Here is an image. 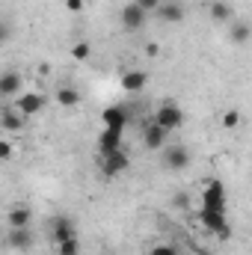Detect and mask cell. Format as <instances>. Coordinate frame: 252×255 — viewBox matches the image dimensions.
Masks as SVG:
<instances>
[{
  "mask_svg": "<svg viewBox=\"0 0 252 255\" xmlns=\"http://www.w3.org/2000/svg\"><path fill=\"white\" fill-rule=\"evenodd\" d=\"M157 128H163L166 133L169 130H178V128L184 125V110L178 107V104H172V101H166V104H160L157 110H154V119H151Z\"/></svg>",
  "mask_w": 252,
  "mask_h": 255,
  "instance_id": "obj_1",
  "label": "cell"
},
{
  "mask_svg": "<svg viewBox=\"0 0 252 255\" xmlns=\"http://www.w3.org/2000/svg\"><path fill=\"white\" fill-rule=\"evenodd\" d=\"M12 101H15L12 107H15L21 116H27V119H30V116H36V113H42V107H45V101H48V98H45L42 92H21V95H18V98H12Z\"/></svg>",
  "mask_w": 252,
  "mask_h": 255,
  "instance_id": "obj_2",
  "label": "cell"
},
{
  "mask_svg": "<svg viewBox=\"0 0 252 255\" xmlns=\"http://www.w3.org/2000/svg\"><path fill=\"white\" fill-rule=\"evenodd\" d=\"M202 208H211V211H226V190L220 181H208L202 187Z\"/></svg>",
  "mask_w": 252,
  "mask_h": 255,
  "instance_id": "obj_3",
  "label": "cell"
},
{
  "mask_svg": "<svg viewBox=\"0 0 252 255\" xmlns=\"http://www.w3.org/2000/svg\"><path fill=\"white\" fill-rule=\"evenodd\" d=\"M127 166H130V160H127V154L122 151V148H116V151L104 154V163H101V169H104V175H107V178H116V175H122Z\"/></svg>",
  "mask_w": 252,
  "mask_h": 255,
  "instance_id": "obj_4",
  "label": "cell"
},
{
  "mask_svg": "<svg viewBox=\"0 0 252 255\" xmlns=\"http://www.w3.org/2000/svg\"><path fill=\"white\" fill-rule=\"evenodd\" d=\"M202 223H205V229L217 232L220 238H229V223H226V211H211V208H202Z\"/></svg>",
  "mask_w": 252,
  "mask_h": 255,
  "instance_id": "obj_5",
  "label": "cell"
},
{
  "mask_svg": "<svg viewBox=\"0 0 252 255\" xmlns=\"http://www.w3.org/2000/svg\"><path fill=\"white\" fill-rule=\"evenodd\" d=\"M24 89V77L18 71H3L0 74V98H18Z\"/></svg>",
  "mask_w": 252,
  "mask_h": 255,
  "instance_id": "obj_6",
  "label": "cell"
},
{
  "mask_svg": "<svg viewBox=\"0 0 252 255\" xmlns=\"http://www.w3.org/2000/svg\"><path fill=\"white\" fill-rule=\"evenodd\" d=\"M163 151V163L169 169H187L190 166V151L184 145H169V148H160Z\"/></svg>",
  "mask_w": 252,
  "mask_h": 255,
  "instance_id": "obj_7",
  "label": "cell"
},
{
  "mask_svg": "<svg viewBox=\"0 0 252 255\" xmlns=\"http://www.w3.org/2000/svg\"><path fill=\"white\" fill-rule=\"evenodd\" d=\"M145 18H148V15H145L136 3H125V6H122V27L130 30V33H133V30H142Z\"/></svg>",
  "mask_w": 252,
  "mask_h": 255,
  "instance_id": "obj_8",
  "label": "cell"
},
{
  "mask_svg": "<svg viewBox=\"0 0 252 255\" xmlns=\"http://www.w3.org/2000/svg\"><path fill=\"white\" fill-rule=\"evenodd\" d=\"M142 145H145V148H151V151L166 148V130H163V128H157L154 122H148V125L142 128Z\"/></svg>",
  "mask_w": 252,
  "mask_h": 255,
  "instance_id": "obj_9",
  "label": "cell"
},
{
  "mask_svg": "<svg viewBox=\"0 0 252 255\" xmlns=\"http://www.w3.org/2000/svg\"><path fill=\"white\" fill-rule=\"evenodd\" d=\"M33 229H9V238H6V244L12 247V250H18V253H27L30 247H33Z\"/></svg>",
  "mask_w": 252,
  "mask_h": 255,
  "instance_id": "obj_10",
  "label": "cell"
},
{
  "mask_svg": "<svg viewBox=\"0 0 252 255\" xmlns=\"http://www.w3.org/2000/svg\"><path fill=\"white\" fill-rule=\"evenodd\" d=\"M154 12H157V18L166 21V24H178V21H184V6H181V3H166V0H160V6H157Z\"/></svg>",
  "mask_w": 252,
  "mask_h": 255,
  "instance_id": "obj_11",
  "label": "cell"
},
{
  "mask_svg": "<svg viewBox=\"0 0 252 255\" xmlns=\"http://www.w3.org/2000/svg\"><path fill=\"white\" fill-rule=\"evenodd\" d=\"M6 223H9V229H30V223H33V211H30L27 205H15V208L9 211Z\"/></svg>",
  "mask_w": 252,
  "mask_h": 255,
  "instance_id": "obj_12",
  "label": "cell"
},
{
  "mask_svg": "<svg viewBox=\"0 0 252 255\" xmlns=\"http://www.w3.org/2000/svg\"><path fill=\"white\" fill-rule=\"evenodd\" d=\"M145 83H148V74L139 71V68H130V71L122 74V89L125 92H139V89H145Z\"/></svg>",
  "mask_w": 252,
  "mask_h": 255,
  "instance_id": "obj_13",
  "label": "cell"
},
{
  "mask_svg": "<svg viewBox=\"0 0 252 255\" xmlns=\"http://www.w3.org/2000/svg\"><path fill=\"white\" fill-rule=\"evenodd\" d=\"M27 125V116H21L15 107H3V113H0V128L3 130H21V128Z\"/></svg>",
  "mask_w": 252,
  "mask_h": 255,
  "instance_id": "obj_14",
  "label": "cell"
},
{
  "mask_svg": "<svg viewBox=\"0 0 252 255\" xmlns=\"http://www.w3.org/2000/svg\"><path fill=\"white\" fill-rule=\"evenodd\" d=\"M77 232H74V223L68 220V217H57L54 223H51V238H54V244H60V241H68V238H74Z\"/></svg>",
  "mask_w": 252,
  "mask_h": 255,
  "instance_id": "obj_15",
  "label": "cell"
},
{
  "mask_svg": "<svg viewBox=\"0 0 252 255\" xmlns=\"http://www.w3.org/2000/svg\"><path fill=\"white\" fill-rule=\"evenodd\" d=\"M57 104H63V107H77V104H80V89H74V86H60V89H57Z\"/></svg>",
  "mask_w": 252,
  "mask_h": 255,
  "instance_id": "obj_16",
  "label": "cell"
},
{
  "mask_svg": "<svg viewBox=\"0 0 252 255\" xmlns=\"http://www.w3.org/2000/svg\"><path fill=\"white\" fill-rule=\"evenodd\" d=\"M208 12H211L214 21H232V15H235V9H232L226 0H214V3L208 6Z\"/></svg>",
  "mask_w": 252,
  "mask_h": 255,
  "instance_id": "obj_17",
  "label": "cell"
},
{
  "mask_svg": "<svg viewBox=\"0 0 252 255\" xmlns=\"http://www.w3.org/2000/svg\"><path fill=\"white\" fill-rule=\"evenodd\" d=\"M229 39H232L235 45H247V42H250V24H247V21H235V24L229 27Z\"/></svg>",
  "mask_w": 252,
  "mask_h": 255,
  "instance_id": "obj_18",
  "label": "cell"
},
{
  "mask_svg": "<svg viewBox=\"0 0 252 255\" xmlns=\"http://www.w3.org/2000/svg\"><path fill=\"white\" fill-rule=\"evenodd\" d=\"M54 250H57V255H80V241H77V235H74V238H68V241L54 244Z\"/></svg>",
  "mask_w": 252,
  "mask_h": 255,
  "instance_id": "obj_19",
  "label": "cell"
},
{
  "mask_svg": "<svg viewBox=\"0 0 252 255\" xmlns=\"http://www.w3.org/2000/svg\"><path fill=\"white\" fill-rule=\"evenodd\" d=\"M104 122H107V128L110 130H122L125 128V116H122V110H104Z\"/></svg>",
  "mask_w": 252,
  "mask_h": 255,
  "instance_id": "obj_20",
  "label": "cell"
},
{
  "mask_svg": "<svg viewBox=\"0 0 252 255\" xmlns=\"http://www.w3.org/2000/svg\"><path fill=\"white\" fill-rule=\"evenodd\" d=\"M71 57H74L77 63H86V60L92 57V45H89V42H77V45H71Z\"/></svg>",
  "mask_w": 252,
  "mask_h": 255,
  "instance_id": "obj_21",
  "label": "cell"
},
{
  "mask_svg": "<svg viewBox=\"0 0 252 255\" xmlns=\"http://www.w3.org/2000/svg\"><path fill=\"white\" fill-rule=\"evenodd\" d=\"M238 125H241V113H238V110H229V113L223 116V128L232 130V128H238Z\"/></svg>",
  "mask_w": 252,
  "mask_h": 255,
  "instance_id": "obj_22",
  "label": "cell"
},
{
  "mask_svg": "<svg viewBox=\"0 0 252 255\" xmlns=\"http://www.w3.org/2000/svg\"><path fill=\"white\" fill-rule=\"evenodd\" d=\"M15 157V145L9 139H0V160H12Z\"/></svg>",
  "mask_w": 252,
  "mask_h": 255,
  "instance_id": "obj_23",
  "label": "cell"
},
{
  "mask_svg": "<svg viewBox=\"0 0 252 255\" xmlns=\"http://www.w3.org/2000/svg\"><path fill=\"white\" fill-rule=\"evenodd\" d=\"M133 3H136V6H139L145 15H148V12H154V9L160 6V0H133Z\"/></svg>",
  "mask_w": 252,
  "mask_h": 255,
  "instance_id": "obj_24",
  "label": "cell"
},
{
  "mask_svg": "<svg viewBox=\"0 0 252 255\" xmlns=\"http://www.w3.org/2000/svg\"><path fill=\"white\" fill-rule=\"evenodd\" d=\"M63 6L71 12V15H77V12H83V9H86V3H83V0H65Z\"/></svg>",
  "mask_w": 252,
  "mask_h": 255,
  "instance_id": "obj_25",
  "label": "cell"
},
{
  "mask_svg": "<svg viewBox=\"0 0 252 255\" xmlns=\"http://www.w3.org/2000/svg\"><path fill=\"white\" fill-rule=\"evenodd\" d=\"M9 36H12L9 24H3V21H0V45H3V42H9Z\"/></svg>",
  "mask_w": 252,
  "mask_h": 255,
  "instance_id": "obj_26",
  "label": "cell"
},
{
  "mask_svg": "<svg viewBox=\"0 0 252 255\" xmlns=\"http://www.w3.org/2000/svg\"><path fill=\"white\" fill-rule=\"evenodd\" d=\"M151 255H178V253H175L172 247H154V250H151Z\"/></svg>",
  "mask_w": 252,
  "mask_h": 255,
  "instance_id": "obj_27",
  "label": "cell"
},
{
  "mask_svg": "<svg viewBox=\"0 0 252 255\" xmlns=\"http://www.w3.org/2000/svg\"><path fill=\"white\" fill-rule=\"evenodd\" d=\"M145 54H148V57H157V54H160V48H157L154 42H148V45H145Z\"/></svg>",
  "mask_w": 252,
  "mask_h": 255,
  "instance_id": "obj_28",
  "label": "cell"
}]
</instances>
